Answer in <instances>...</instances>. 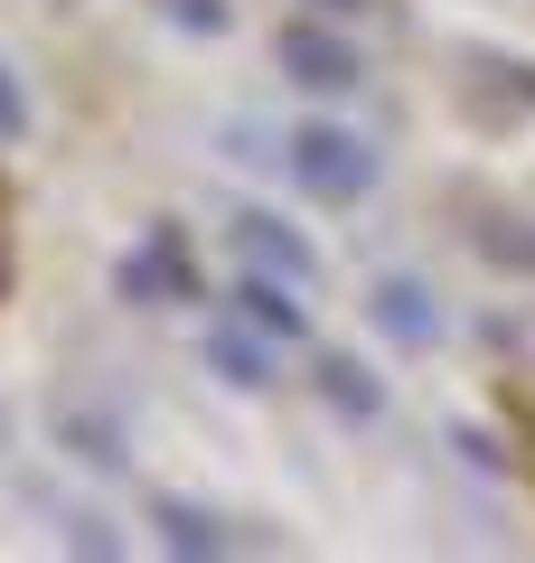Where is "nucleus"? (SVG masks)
Here are the masks:
<instances>
[{
	"mask_svg": "<svg viewBox=\"0 0 535 563\" xmlns=\"http://www.w3.org/2000/svg\"><path fill=\"white\" fill-rule=\"evenodd\" d=\"M282 161H292V179L310 188L319 207H348V198H367V188H376V151H367L357 132H338V122H301Z\"/></svg>",
	"mask_w": 535,
	"mask_h": 563,
	"instance_id": "f257e3e1",
	"label": "nucleus"
},
{
	"mask_svg": "<svg viewBox=\"0 0 535 563\" xmlns=\"http://www.w3.org/2000/svg\"><path fill=\"white\" fill-rule=\"evenodd\" d=\"M273 57L292 66L301 85H319V95H338V85H357V47H338L329 29H310V20H301V29H282V38H273Z\"/></svg>",
	"mask_w": 535,
	"mask_h": 563,
	"instance_id": "f03ea898",
	"label": "nucleus"
},
{
	"mask_svg": "<svg viewBox=\"0 0 535 563\" xmlns=\"http://www.w3.org/2000/svg\"><path fill=\"white\" fill-rule=\"evenodd\" d=\"M122 291L132 301H188V263H178V235H151L132 263H122Z\"/></svg>",
	"mask_w": 535,
	"mask_h": 563,
	"instance_id": "7ed1b4c3",
	"label": "nucleus"
},
{
	"mask_svg": "<svg viewBox=\"0 0 535 563\" xmlns=\"http://www.w3.org/2000/svg\"><path fill=\"white\" fill-rule=\"evenodd\" d=\"M244 254H254L263 273H282V282H319V263H310V244H301L292 225H273V217H244Z\"/></svg>",
	"mask_w": 535,
	"mask_h": 563,
	"instance_id": "20e7f679",
	"label": "nucleus"
},
{
	"mask_svg": "<svg viewBox=\"0 0 535 563\" xmlns=\"http://www.w3.org/2000/svg\"><path fill=\"white\" fill-rule=\"evenodd\" d=\"M367 310H376V320H385V329H395V339H404V347H433V329H441V310H433V301H423L414 282H376V301H367Z\"/></svg>",
	"mask_w": 535,
	"mask_h": 563,
	"instance_id": "39448f33",
	"label": "nucleus"
},
{
	"mask_svg": "<svg viewBox=\"0 0 535 563\" xmlns=\"http://www.w3.org/2000/svg\"><path fill=\"white\" fill-rule=\"evenodd\" d=\"M292 291H301V282H292ZM292 291H282L273 273H254V282L236 291V310L263 329V339H301V301H292Z\"/></svg>",
	"mask_w": 535,
	"mask_h": 563,
	"instance_id": "423d86ee",
	"label": "nucleus"
},
{
	"mask_svg": "<svg viewBox=\"0 0 535 563\" xmlns=\"http://www.w3.org/2000/svg\"><path fill=\"white\" fill-rule=\"evenodd\" d=\"M319 395H329L338 413H376V376L348 366V357H319Z\"/></svg>",
	"mask_w": 535,
	"mask_h": 563,
	"instance_id": "0eeeda50",
	"label": "nucleus"
},
{
	"mask_svg": "<svg viewBox=\"0 0 535 563\" xmlns=\"http://www.w3.org/2000/svg\"><path fill=\"white\" fill-rule=\"evenodd\" d=\"M160 544H170V554H217L226 536L198 517V507H160Z\"/></svg>",
	"mask_w": 535,
	"mask_h": 563,
	"instance_id": "6e6552de",
	"label": "nucleus"
},
{
	"mask_svg": "<svg viewBox=\"0 0 535 563\" xmlns=\"http://www.w3.org/2000/svg\"><path fill=\"white\" fill-rule=\"evenodd\" d=\"M207 357H217L236 385H263V347L244 339V329H207Z\"/></svg>",
	"mask_w": 535,
	"mask_h": 563,
	"instance_id": "1a4fd4ad",
	"label": "nucleus"
},
{
	"mask_svg": "<svg viewBox=\"0 0 535 563\" xmlns=\"http://www.w3.org/2000/svg\"><path fill=\"white\" fill-rule=\"evenodd\" d=\"M479 254H498V263H526V273H535V235H526V217H498V225H479Z\"/></svg>",
	"mask_w": 535,
	"mask_h": 563,
	"instance_id": "9d476101",
	"label": "nucleus"
},
{
	"mask_svg": "<svg viewBox=\"0 0 535 563\" xmlns=\"http://www.w3.org/2000/svg\"><path fill=\"white\" fill-rule=\"evenodd\" d=\"M29 132V103H20V85H10V66H0V141H20Z\"/></svg>",
	"mask_w": 535,
	"mask_h": 563,
	"instance_id": "9b49d317",
	"label": "nucleus"
},
{
	"mask_svg": "<svg viewBox=\"0 0 535 563\" xmlns=\"http://www.w3.org/2000/svg\"><path fill=\"white\" fill-rule=\"evenodd\" d=\"M516 442H526V479H535V376L516 385Z\"/></svg>",
	"mask_w": 535,
	"mask_h": 563,
	"instance_id": "f8f14e48",
	"label": "nucleus"
},
{
	"mask_svg": "<svg viewBox=\"0 0 535 563\" xmlns=\"http://www.w3.org/2000/svg\"><path fill=\"white\" fill-rule=\"evenodd\" d=\"M0 291H10V198H0Z\"/></svg>",
	"mask_w": 535,
	"mask_h": 563,
	"instance_id": "ddd939ff",
	"label": "nucleus"
},
{
	"mask_svg": "<svg viewBox=\"0 0 535 563\" xmlns=\"http://www.w3.org/2000/svg\"><path fill=\"white\" fill-rule=\"evenodd\" d=\"M310 10H329V20H348V10H376V0H310Z\"/></svg>",
	"mask_w": 535,
	"mask_h": 563,
	"instance_id": "4468645a",
	"label": "nucleus"
}]
</instances>
